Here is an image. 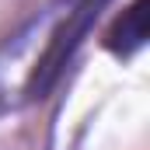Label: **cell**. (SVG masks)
I'll list each match as a JSON object with an SVG mask.
<instances>
[{"label":"cell","instance_id":"obj_1","mask_svg":"<svg viewBox=\"0 0 150 150\" xmlns=\"http://www.w3.org/2000/svg\"><path fill=\"white\" fill-rule=\"evenodd\" d=\"M101 7L105 0H67L42 11L0 45V112L35 101L56 84Z\"/></svg>","mask_w":150,"mask_h":150},{"label":"cell","instance_id":"obj_2","mask_svg":"<svg viewBox=\"0 0 150 150\" xmlns=\"http://www.w3.org/2000/svg\"><path fill=\"white\" fill-rule=\"evenodd\" d=\"M143 38H147V25H143V0H136V4H129V7L122 11L119 25H115L112 35H108V45H112L115 52L129 56L133 49L143 45Z\"/></svg>","mask_w":150,"mask_h":150}]
</instances>
